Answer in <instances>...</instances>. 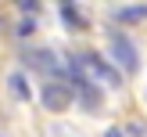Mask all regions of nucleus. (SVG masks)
Instances as JSON below:
<instances>
[{
    "label": "nucleus",
    "instance_id": "nucleus-3",
    "mask_svg": "<svg viewBox=\"0 0 147 137\" xmlns=\"http://www.w3.org/2000/svg\"><path fill=\"white\" fill-rule=\"evenodd\" d=\"M83 65H90V69H83V72H86V79L93 76L97 83H104V87H119V83H122V76L111 69V65H104V58H100V54H86V58H83Z\"/></svg>",
    "mask_w": 147,
    "mask_h": 137
},
{
    "label": "nucleus",
    "instance_id": "nucleus-4",
    "mask_svg": "<svg viewBox=\"0 0 147 137\" xmlns=\"http://www.w3.org/2000/svg\"><path fill=\"white\" fill-rule=\"evenodd\" d=\"M111 54H115V61H119L122 69H129V72L140 65V54H136V47H133V43H129L122 33H115V36H111Z\"/></svg>",
    "mask_w": 147,
    "mask_h": 137
},
{
    "label": "nucleus",
    "instance_id": "nucleus-1",
    "mask_svg": "<svg viewBox=\"0 0 147 137\" xmlns=\"http://www.w3.org/2000/svg\"><path fill=\"white\" fill-rule=\"evenodd\" d=\"M22 61L32 65V69H40L43 76H50V79H61V58H57L54 50H47V47H25L22 50Z\"/></svg>",
    "mask_w": 147,
    "mask_h": 137
},
{
    "label": "nucleus",
    "instance_id": "nucleus-9",
    "mask_svg": "<svg viewBox=\"0 0 147 137\" xmlns=\"http://www.w3.org/2000/svg\"><path fill=\"white\" fill-rule=\"evenodd\" d=\"M104 137H122V134H119V130H108V134H104Z\"/></svg>",
    "mask_w": 147,
    "mask_h": 137
},
{
    "label": "nucleus",
    "instance_id": "nucleus-6",
    "mask_svg": "<svg viewBox=\"0 0 147 137\" xmlns=\"http://www.w3.org/2000/svg\"><path fill=\"white\" fill-rule=\"evenodd\" d=\"M115 18H119V22H144V18H147V7H144V4L122 7V11H115Z\"/></svg>",
    "mask_w": 147,
    "mask_h": 137
},
{
    "label": "nucleus",
    "instance_id": "nucleus-7",
    "mask_svg": "<svg viewBox=\"0 0 147 137\" xmlns=\"http://www.w3.org/2000/svg\"><path fill=\"white\" fill-rule=\"evenodd\" d=\"M61 11H65V22H68V25H83V18L76 14V7H72V4H61Z\"/></svg>",
    "mask_w": 147,
    "mask_h": 137
},
{
    "label": "nucleus",
    "instance_id": "nucleus-2",
    "mask_svg": "<svg viewBox=\"0 0 147 137\" xmlns=\"http://www.w3.org/2000/svg\"><path fill=\"white\" fill-rule=\"evenodd\" d=\"M72 101V87L61 83V79H47L43 83V105L50 108V112H65Z\"/></svg>",
    "mask_w": 147,
    "mask_h": 137
},
{
    "label": "nucleus",
    "instance_id": "nucleus-8",
    "mask_svg": "<svg viewBox=\"0 0 147 137\" xmlns=\"http://www.w3.org/2000/svg\"><path fill=\"white\" fill-rule=\"evenodd\" d=\"M14 4H18L25 14H36V11H40V0H14Z\"/></svg>",
    "mask_w": 147,
    "mask_h": 137
},
{
    "label": "nucleus",
    "instance_id": "nucleus-5",
    "mask_svg": "<svg viewBox=\"0 0 147 137\" xmlns=\"http://www.w3.org/2000/svg\"><path fill=\"white\" fill-rule=\"evenodd\" d=\"M7 87H11V94H14L18 101L29 97V83H25V76H22V72H11V76H7Z\"/></svg>",
    "mask_w": 147,
    "mask_h": 137
}]
</instances>
